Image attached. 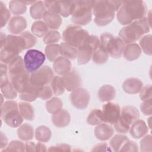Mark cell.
Masks as SVG:
<instances>
[{"label":"cell","mask_w":152,"mask_h":152,"mask_svg":"<svg viewBox=\"0 0 152 152\" xmlns=\"http://www.w3.org/2000/svg\"><path fill=\"white\" fill-rule=\"evenodd\" d=\"M147 12V7L143 1H122V5L117 11L116 18L121 24L126 26L145 17Z\"/></svg>","instance_id":"obj_1"},{"label":"cell","mask_w":152,"mask_h":152,"mask_svg":"<svg viewBox=\"0 0 152 152\" xmlns=\"http://www.w3.org/2000/svg\"><path fill=\"white\" fill-rule=\"evenodd\" d=\"M122 1H93L94 21L99 26H104L112 22L122 5Z\"/></svg>","instance_id":"obj_2"},{"label":"cell","mask_w":152,"mask_h":152,"mask_svg":"<svg viewBox=\"0 0 152 152\" xmlns=\"http://www.w3.org/2000/svg\"><path fill=\"white\" fill-rule=\"evenodd\" d=\"M150 28L151 25L145 17L122 27L119 31V37L125 44L135 43L148 33Z\"/></svg>","instance_id":"obj_3"},{"label":"cell","mask_w":152,"mask_h":152,"mask_svg":"<svg viewBox=\"0 0 152 152\" xmlns=\"http://www.w3.org/2000/svg\"><path fill=\"white\" fill-rule=\"evenodd\" d=\"M1 118L12 128L19 127L23 122V117L18 109V103L14 100H7L1 104Z\"/></svg>","instance_id":"obj_4"},{"label":"cell","mask_w":152,"mask_h":152,"mask_svg":"<svg viewBox=\"0 0 152 152\" xmlns=\"http://www.w3.org/2000/svg\"><path fill=\"white\" fill-rule=\"evenodd\" d=\"M74 10L71 21L75 25L86 26L91 22L93 14V1H74Z\"/></svg>","instance_id":"obj_5"},{"label":"cell","mask_w":152,"mask_h":152,"mask_svg":"<svg viewBox=\"0 0 152 152\" xmlns=\"http://www.w3.org/2000/svg\"><path fill=\"white\" fill-rule=\"evenodd\" d=\"M111 57L119 58L123 55L125 43L119 37L113 36L111 33H103L100 37V45Z\"/></svg>","instance_id":"obj_6"},{"label":"cell","mask_w":152,"mask_h":152,"mask_svg":"<svg viewBox=\"0 0 152 152\" xmlns=\"http://www.w3.org/2000/svg\"><path fill=\"white\" fill-rule=\"evenodd\" d=\"M140 118V113L137 107L131 105L125 106L121 110L118 120L113 124L116 132L121 134L127 133L131 125Z\"/></svg>","instance_id":"obj_7"},{"label":"cell","mask_w":152,"mask_h":152,"mask_svg":"<svg viewBox=\"0 0 152 152\" xmlns=\"http://www.w3.org/2000/svg\"><path fill=\"white\" fill-rule=\"evenodd\" d=\"M88 36V32L81 26L71 24L67 26L64 30L62 39L64 42L78 49L83 45Z\"/></svg>","instance_id":"obj_8"},{"label":"cell","mask_w":152,"mask_h":152,"mask_svg":"<svg viewBox=\"0 0 152 152\" xmlns=\"http://www.w3.org/2000/svg\"><path fill=\"white\" fill-rule=\"evenodd\" d=\"M46 59V55L37 49H29L24 55V64L26 70L33 73L42 67Z\"/></svg>","instance_id":"obj_9"},{"label":"cell","mask_w":152,"mask_h":152,"mask_svg":"<svg viewBox=\"0 0 152 152\" xmlns=\"http://www.w3.org/2000/svg\"><path fill=\"white\" fill-rule=\"evenodd\" d=\"M53 77L54 74L52 69L49 66L45 65L31 73L30 81L33 85L42 87L50 83Z\"/></svg>","instance_id":"obj_10"},{"label":"cell","mask_w":152,"mask_h":152,"mask_svg":"<svg viewBox=\"0 0 152 152\" xmlns=\"http://www.w3.org/2000/svg\"><path fill=\"white\" fill-rule=\"evenodd\" d=\"M121 109L118 104L109 102L103 105L102 113L104 123L110 125L115 124L118 120Z\"/></svg>","instance_id":"obj_11"},{"label":"cell","mask_w":152,"mask_h":152,"mask_svg":"<svg viewBox=\"0 0 152 152\" xmlns=\"http://www.w3.org/2000/svg\"><path fill=\"white\" fill-rule=\"evenodd\" d=\"M90 99L88 91L83 88H78L71 92L70 100L72 104L78 109H84L87 107Z\"/></svg>","instance_id":"obj_12"},{"label":"cell","mask_w":152,"mask_h":152,"mask_svg":"<svg viewBox=\"0 0 152 152\" xmlns=\"http://www.w3.org/2000/svg\"><path fill=\"white\" fill-rule=\"evenodd\" d=\"M1 49H5L19 54L23 50L27 49V46L24 39L21 35L10 34L7 36L5 43L1 47Z\"/></svg>","instance_id":"obj_13"},{"label":"cell","mask_w":152,"mask_h":152,"mask_svg":"<svg viewBox=\"0 0 152 152\" xmlns=\"http://www.w3.org/2000/svg\"><path fill=\"white\" fill-rule=\"evenodd\" d=\"M65 90L68 91H73L79 88L81 83V79L79 74L75 70H71L67 74L62 76Z\"/></svg>","instance_id":"obj_14"},{"label":"cell","mask_w":152,"mask_h":152,"mask_svg":"<svg viewBox=\"0 0 152 152\" xmlns=\"http://www.w3.org/2000/svg\"><path fill=\"white\" fill-rule=\"evenodd\" d=\"M27 27V21L22 16H14L8 24V30L12 34H21Z\"/></svg>","instance_id":"obj_15"},{"label":"cell","mask_w":152,"mask_h":152,"mask_svg":"<svg viewBox=\"0 0 152 152\" xmlns=\"http://www.w3.org/2000/svg\"><path fill=\"white\" fill-rule=\"evenodd\" d=\"M72 64L69 59L60 56L53 63V69L56 74L64 76L71 71Z\"/></svg>","instance_id":"obj_16"},{"label":"cell","mask_w":152,"mask_h":152,"mask_svg":"<svg viewBox=\"0 0 152 152\" xmlns=\"http://www.w3.org/2000/svg\"><path fill=\"white\" fill-rule=\"evenodd\" d=\"M77 49V61L80 65L87 64L92 58L93 52L96 50L93 47L85 42Z\"/></svg>","instance_id":"obj_17"},{"label":"cell","mask_w":152,"mask_h":152,"mask_svg":"<svg viewBox=\"0 0 152 152\" xmlns=\"http://www.w3.org/2000/svg\"><path fill=\"white\" fill-rule=\"evenodd\" d=\"M129 131L132 137L140 139L147 134L148 127L144 121L138 119L131 125Z\"/></svg>","instance_id":"obj_18"},{"label":"cell","mask_w":152,"mask_h":152,"mask_svg":"<svg viewBox=\"0 0 152 152\" xmlns=\"http://www.w3.org/2000/svg\"><path fill=\"white\" fill-rule=\"evenodd\" d=\"M94 132L97 139L100 141H106L112 137L114 134V129L110 125L102 123L97 125Z\"/></svg>","instance_id":"obj_19"},{"label":"cell","mask_w":152,"mask_h":152,"mask_svg":"<svg viewBox=\"0 0 152 152\" xmlns=\"http://www.w3.org/2000/svg\"><path fill=\"white\" fill-rule=\"evenodd\" d=\"M52 121L56 127L64 128L68 125L70 123L71 116L66 110L61 109L59 111L53 113Z\"/></svg>","instance_id":"obj_20"},{"label":"cell","mask_w":152,"mask_h":152,"mask_svg":"<svg viewBox=\"0 0 152 152\" xmlns=\"http://www.w3.org/2000/svg\"><path fill=\"white\" fill-rule=\"evenodd\" d=\"M143 87L142 82L137 78H129L124 81L122 84L123 90L131 94L139 93Z\"/></svg>","instance_id":"obj_21"},{"label":"cell","mask_w":152,"mask_h":152,"mask_svg":"<svg viewBox=\"0 0 152 152\" xmlns=\"http://www.w3.org/2000/svg\"><path fill=\"white\" fill-rule=\"evenodd\" d=\"M141 52L142 50L138 44L135 43H129L125 47L123 56L128 61H134L139 58Z\"/></svg>","instance_id":"obj_22"},{"label":"cell","mask_w":152,"mask_h":152,"mask_svg":"<svg viewBox=\"0 0 152 152\" xmlns=\"http://www.w3.org/2000/svg\"><path fill=\"white\" fill-rule=\"evenodd\" d=\"M116 95L115 88L111 85L102 86L98 91V97L102 102H109L112 100Z\"/></svg>","instance_id":"obj_23"},{"label":"cell","mask_w":152,"mask_h":152,"mask_svg":"<svg viewBox=\"0 0 152 152\" xmlns=\"http://www.w3.org/2000/svg\"><path fill=\"white\" fill-rule=\"evenodd\" d=\"M43 20L48 28L51 30L58 29L62 21V18L59 14L52 13L47 11L43 17Z\"/></svg>","instance_id":"obj_24"},{"label":"cell","mask_w":152,"mask_h":152,"mask_svg":"<svg viewBox=\"0 0 152 152\" xmlns=\"http://www.w3.org/2000/svg\"><path fill=\"white\" fill-rule=\"evenodd\" d=\"M40 87H37L33 85L31 83L26 91L22 92L20 94V99L27 102H31L38 97L39 88Z\"/></svg>","instance_id":"obj_25"},{"label":"cell","mask_w":152,"mask_h":152,"mask_svg":"<svg viewBox=\"0 0 152 152\" xmlns=\"http://www.w3.org/2000/svg\"><path fill=\"white\" fill-rule=\"evenodd\" d=\"M46 9L45 7L43 1H36L31 5L30 8V14L31 17L35 20L43 18Z\"/></svg>","instance_id":"obj_26"},{"label":"cell","mask_w":152,"mask_h":152,"mask_svg":"<svg viewBox=\"0 0 152 152\" xmlns=\"http://www.w3.org/2000/svg\"><path fill=\"white\" fill-rule=\"evenodd\" d=\"M18 109L23 118L26 120L32 121L34 118V108L28 102H21L18 103Z\"/></svg>","instance_id":"obj_27"},{"label":"cell","mask_w":152,"mask_h":152,"mask_svg":"<svg viewBox=\"0 0 152 152\" xmlns=\"http://www.w3.org/2000/svg\"><path fill=\"white\" fill-rule=\"evenodd\" d=\"M17 135L23 141H29L34 137V129L31 125L27 123L21 125L17 129Z\"/></svg>","instance_id":"obj_28"},{"label":"cell","mask_w":152,"mask_h":152,"mask_svg":"<svg viewBox=\"0 0 152 152\" xmlns=\"http://www.w3.org/2000/svg\"><path fill=\"white\" fill-rule=\"evenodd\" d=\"M59 45L60 54L61 56L71 60L75 59L76 58H77L78 49L64 42H62Z\"/></svg>","instance_id":"obj_29"},{"label":"cell","mask_w":152,"mask_h":152,"mask_svg":"<svg viewBox=\"0 0 152 152\" xmlns=\"http://www.w3.org/2000/svg\"><path fill=\"white\" fill-rule=\"evenodd\" d=\"M52 136V132L49 128L40 125L38 126L35 131L36 139L40 142H46L50 140Z\"/></svg>","instance_id":"obj_30"},{"label":"cell","mask_w":152,"mask_h":152,"mask_svg":"<svg viewBox=\"0 0 152 152\" xmlns=\"http://www.w3.org/2000/svg\"><path fill=\"white\" fill-rule=\"evenodd\" d=\"M31 31L33 35L41 37L49 31V28L43 21L38 20L34 22L31 27Z\"/></svg>","instance_id":"obj_31"},{"label":"cell","mask_w":152,"mask_h":152,"mask_svg":"<svg viewBox=\"0 0 152 152\" xmlns=\"http://www.w3.org/2000/svg\"><path fill=\"white\" fill-rule=\"evenodd\" d=\"M129 140L128 138L122 134L115 135L110 140L109 144L115 151H120L124 145Z\"/></svg>","instance_id":"obj_32"},{"label":"cell","mask_w":152,"mask_h":152,"mask_svg":"<svg viewBox=\"0 0 152 152\" xmlns=\"http://www.w3.org/2000/svg\"><path fill=\"white\" fill-rule=\"evenodd\" d=\"M87 122L88 125L92 126L98 125L104 122L102 110L99 109H93L87 118Z\"/></svg>","instance_id":"obj_33"},{"label":"cell","mask_w":152,"mask_h":152,"mask_svg":"<svg viewBox=\"0 0 152 152\" xmlns=\"http://www.w3.org/2000/svg\"><path fill=\"white\" fill-rule=\"evenodd\" d=\"M50 87L55 95L60 96L62 94L65 90V87L62 77L54 76L50 82Z\"/></svg>","instance_id":"obj_34"},{"label":"cell","mask_w":152,"mask_h":152,"mask_svg":"<svg viewBox=\"0 0 152 152\" xmlns=\"http://www.w3.org/2000/svg\"><path fill=\"white\" fill-rule=\"evenodd\" d=\"M45 52L48 59L51 62H53L61 55L60 45L56 43L47 45L45 48Z\"/></svg>","instance_id":"obj_35"},{"label":"cell","mask_w":152,"mask_h":152,"mask_svg":"<svg viewBox=\"0 0 152 152\" xmlns=\"http://www.w3.org/2000/svg\"><path fill=\"white\" fill-rule=\"evenodd\" d=\"M10 11L15 16L24 14L27 10V6L22 1H11L9 2Z\"/></svg>","instance_id":"obj_36"},{"label":"cell","mask_w":152,"mask_h":152,"mask_svg":"<svg viewBox=\"0 0 152 152\" xmlns=\"http://www.w3.org/2000/svg\"><path fill=\"white\" fill-rule=\"evenodd\" d=\"M46 110L50 113H54L62 108V101L60 98L52 97L46 102Z\"/></svg>","instance_id":"obj_37"},{"label":"cell","mask_w":152,"mask_h":152,"mask_svg":"<svg viewBox=\"0 0 152 152\" xmlns=\"http://www.w3.org/2000/svg\"><path fill=\"white\" fill-rule=\"evenodd\" d=\"M108 57L109 55L107 52L99 46V48L93 52L92 59L96 64H102L107 62Z\"/></svg>","instance_id":"obj_38"},{"label":"cell","mask_w":152,"mask_h":152,"mask_svg":"<svg viewBox=\"0 0 152 152\" xmlns=\"http://www.w3.org/2000/svg\"><path fill=\"white\" fill-rule=\"evenodd\" d=\"M60 2V15L64 17H68L72 15L74 10V1H59Z\"/></svg>","instance_id":"obj_39"},{"label":"cell","mask_w":152,"mask_h":152,"mask_svg":"<svg viewBox=\"0 0 152 152\" xmlns=\"http://www.w3.org/2000/svg\"><path fill=\"white\" fill-rule=\"evenodd\" d=\"M1 94H2L4 97L8 100L14 99L17 96L18 92L10 81L3 86H1Z\"/></svg>","instance_id":"obj_40"},{"label":"cell","mask_w":152,"mask_h":152,"mask_svg":"<svg viewBox=\"0 0 152 152\" xmlns=\"http://www.w3.org/2000/svg\"><path fill=\"white\" fill-rule=\"evenodd\" d=\"M151 34L144 35L140 39L139 46L143 52L148 55H151L152 54V48H151Z\"/></svg>","instance_id":"obj_41"},{"label":"cell","mask_w":152,"mask_h":152,"mask_svg":"<svg viewBox=\"0 0 152 152\" xmlns=\"http://www.w3.org/2000/svg\"><path fill=\"white\" fill-rule=\"evenodd\" d=\"M61 36L59 31L56 30H51L49 31L43 37V41L45 44L49 45L55 44L61 39Z\"/></svg>","instance_id":"obj_42"},{"label":"cell","mask_w":152,"mask_h":152,"mask_svg":"<svg viewBox=\"0 0 152 152\" xmlns=\"http://www.w3.org/2000/svg\"><path fill=\"white\" fill-rule=\"evenodd\" d=\"M26 145L22 141L18 140H12L6 148L2 150V152L6 151H25Z\"/></svg>","instance_id":"obj_43"},{"label":"cell","mask_w":152,"mask_h":152,"mask_svg":"<svg viewBox=\"0 0 152 152\" xmlns=\"http://www.w3.org/2000/svg\"><path fill=\"white\" fill-rule=\"evenodd\" d=\"M0 12H1V27H3L10 21L11 17V12L5 4L2 1H0ZM9 22V21H8Z\"/></svg>","instance_id":"obj_44"},{"label":"cell","mask_w":152,"mask_h":152,"mask_svg":"<svg viewBox=\"0 0 152 152\" xmlns=\"http://www.w3.org/2000/svg\"><path fill=\"white\" fill-rule=\"evenodd\" d=\"M43 3L47 11H49L52 13L56 14H60L61 7H60L59 1H44Z\"/></svg>","instance_id":"obj_45"},{"label":"cell","mask_w":152,"mask_h":152,"mask_svg":"<svg viewBox=\"0 0 152 152\" xmlns=\"http://www.w3.org/2000/svg\"><path fill=\"white\" fill-rule=\"evenodd\" d=\"M152 140L151 135H145L140 141L141 151H151Z\"/></svg>","instance_id":"obj_46"},{"label":"cell","mask_w":152,"mask_h":152,"mask_svg":"<svg viewBox=\"0 0 152 152\" xmlns=\"http://www.w3.org/2000/svg\"><path fill=\"white\" fill-rule=\"evenodd\" d=\"M53 91L50 87L48 86H42L39 88L38 97L44 100H49L53 96Z\"/></svg>","instance_id":"obj_47"},{"label":"cell","mask_w":152,"mask_h":152,"mask_svg":"<svg viewBox=\"0 0 152 152\" xmlns=\"http://www.w3.org/2000/svg\"><path fill=\"white\" fill-rule=\"evenodd\" d=\"M20 35H21L24 39L26 43L27 49L32 48L36 45L37 42L36 37L34 35L30 33L28 31H24Z\"/></svg>","instance_id":"obj_48"},{"label":"cell","mask_w":152,"mask_h":152,"mask_svg":"<svg viewBox=\"0 0 152 152\" xmlns=\"http://www.w3.org/2000/svg\"><path fill=\"white\" fill-rule=\"evenodd\" d=\"M8 65L4 63L1 64V75H0V87L3 86L9 82Z\"/></svg>","instance_id":"obj_49"},{"label":"cell","mask_w":152,"mask_h":152,"mask_svg":"<svg viewBox=\"0 0 152 152\" xmlns=\"http://www.w3.org/2000/svg\"><path fill=\"white\" fill-rule=\"evenodd\" d=\"M141 112L147 116H150L152 113L151 109V98L143 100L140 105Z\"/></svg>","instance_id":"obj_50"},{"label":"cell","mask_w":152,"mask_h":152,"mask_svg":"<svg viewBox=\"0 0 152 152\" xmlns=\"http://www.w3.org/2000/svg\"><path fill=\"white\" fill-rule=\"evenodd\" d=\"M151 94L152 93L151 85H147L144 87H142V88L140 91V97L142 101L148 99H151Z\"/></svg>","instance_id":"obj_51"},{"label":"cell","mask_w":152,"mask_h":152,"mask_svg":"<svg viewBox=\"0 0 152 152\" xmlns=\"http://www.w3.org/2000/svg\"><path fill=\"white\" fill-rule=\"evenodd\" d=\"M137 143L134 141L128 140L121 149L120 151H133L137 152L138 151V148Z\"/></svg>","instance_id":"obj_52"},{"label":"cell","mask_w":152,"mask_h":152,"mask_svg":"<svg viewBox=\"0 0 152 152\" xmlns=\"http://www.w3.org/2000/svg\"><path fill=\"white\" fill-rule=\"evenodd\" d=\"M71 150V147L66 144H59L50 146L49 149H48L49 151H70Z\"/></svg>","instance_id":"obj_53"},{"label":"cell","mask_w":152,"mask_h":152,"mask_svg":"<svg viewBox=\"0 0 152 152\" xmlns=\"http://www.w3.org/2000/svg\"><path fill=\"white\" fill-rule=\"evenodd\" d=\"M112 151V150L110 148V147L106 143H100L96 145L92 151Z\"/></svg>","instance_id":"obj_54"},{"label":"cell","mask_w":152,"mask_h":152,"mask_svg":"<svg viewBox=\"0 0 152 152\" xmlns=\"http://www.w3.org/2000/svg\"><path fill=\"white\" fill-rule=\"evenodd\" d=\"M1 142L0 147H1V150L6 148L7 146L8 145V138L2 132H1V142Z\"/></svg>","instance_id":"obj_55"},{"label":"cell","mask_w":152,"mask_h":152,"mask_svg":"<svg viewBox=\"0 0 152 152\" xmlns=\"http://www.w3.org/2000/svg\"><path fill=\"white\" fill-rule=\"evenodd\" d=\"M25 145L26 151H36V144L34 142H27Z\"/></svg>","instance_id":"obj_56"},{"label":"cell","mask_w":152,"mask_h":152,"mask_svg":"<svg viewBox=\"0 0 152 152\" xmlns=\"http://www.w3.org/2000/svg\"><path fill=\"white\" fill-rule=\"evenodd\" d=\"M48 149L46 148V146L42 143V142H38L36 144V151H46Z\"/></svg>","instance_id":"obj_57"},{"label":"cell","mask_w":152,"mask_h":152,"mask_svg":"<svg viewBox=\"0 0 152 152\" xmlns=\"http://www.w3.org/2000/svg\"><path fill=\"white\" fill-rule=\"evenodd\" d=\"M7 35L4 34L3 33H1V47H2L5 43V41L7 38Z\"/></svg>","instance_id":"obj_58"}]
</instances>
